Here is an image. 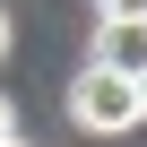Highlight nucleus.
Wrapping results in <instances>:
<instances>
[{"label": "nucleus", "instance_id": "obj_5", "mask_svg": "<svg viewBox=\"0 0 147 147\" xmlns=\"http://www.w3.org/2000/svg\"><path fill=\"white\" fill-rule=\"evenodd\" d=\"M130 87H138V121H147V69H138V78H130Z\"/></svg>", "mask_w": 147, "mask_h": 147}, {"label": "nucleus", "instance_id": "obj_6", "mask_svg": "<svg viewBox=\"0 0 147 147\" xmlns=\"http://www.w3.org/2000/svg\"><path fill=\"white\" fill-rule=\"evenodd\" d=\"M0 61H9V9H0Z\"/></svg>", "mask_w": 147, "mask_h": 147}, {"label": "nucleus", "instance_id": "obj_3", "mask_svg": "<svg viewBox=\"0 0 147 147\" xmlns=\"http://www.w3.org/2000/svg\"><path fill=\"white\" fill-rule=\"evenodd\" d=\"M104 26H147V0H95Z\"/></svg>", "mask_w": 147, "mask_h": 147}, {"label": "nucleus", "instance_id": "obj_2", "mask_svg": "<svg viewBox=\"0 0 147 147\" xmlns=\"http://www.w3.org/2000/svg\"><path fill=\"white\" fill-rule=\"evenodd\" d=\"M95 69L138 78V69H147V26H104V35H95Z\"/></svg>", "mask_w": 147, "mask_h": 147}, {"label": "nucleus", "instance_id": "obj_4", "mask_svg": "<svg viewBox=\"0 0 147 147\" xmlns=\"http://www.w3.org/2000/svg\"><path fill=\"white\" fill-rule=\"evenodd\" d=\"M18 138V113H9V95H0V147H9Z\"/></svg>", "mask_w": 147, "mask_h": 147}, {"label": "nucleus", "instance_id": "obj_1", "mask_svg": "<svg viewBox=\"0 0 147 147\" xmlns=\"http://www.w3.org/2000/svg\"><path fill=\"white\" fill-rule=\"evenodd\" d=\"M69 121H78V130H95V138H121V130L138 121V87L87 61V69H78V87H69Z\"/></svg>", "mask_w": 147, "mask_h": 147}, {"label": "nucleus", "instance_id": "obj_7", "mask_svg": "<svg viewBox=\"0 0 147 147\" xmlns=\"http://www.w3.org/2000/svg\"><path fill=\"white\" fill-rule=\"evenodd\" d=\"M9 147H26V138H9Z\"/></svg>", "mask_w": 147, "mask_h": 147}]
</instances>
